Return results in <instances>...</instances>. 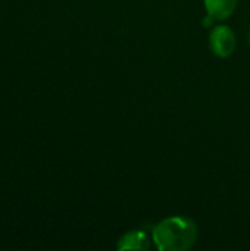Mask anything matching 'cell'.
Listing matches in <instances>:
<instances>
[{"label":"cell","instance_id":"obj_1","mask_svg":"<svg viewBox=\"0 0 250 251\" xmlns=\"http://www.w3.org/2000/svg\"><path fill=\"white\" fill-rule=\"evenodd\" d=\"M196 224L184 216H172L159 222L153 229V241L161 251H184L197 241Z\"/></svg>","mask_w":250,"mask_h":251},{"label":"cell","instance_id":"obj_3","mask_svg":"<svg viewBox=\"0 0 250 251\" xmlns=\"http://www.w3.org/2000/svg\"><path fill=\"white\" fill-rule=\"evenodd\" d=\"M205 7L211 18L215 21H222L234 13L237 0H205Z\"/></svg>","mask_w":250,"mask_h":251},{"label":"cell","instance_id":"obj_2","mask_svg":"<svg viewBox=\"0 0 250 251\" xmlns=\"http://www.w3.org/2000/svg\"><path fill=\"white\" fill-rule=\"evenodd\" d=\"M209 44H211V50L214 51V54H217L218 57H228L234 53L237 40H236L234 32L228 26L220 25L211 31Z\"/></svg>","mask_w":250,"mask_h":251},{"label":"cell","instance_id":"obj_4","mask_svg":"<svg viewBox=\"0 0 250 251\" xmlns=\"http://www.w3.org/2000/svg\"><path fill=\"white\" fill-rule=\"evenodd\" d=\"M150 240L143 231H133L125 234L118 243V250H149Z\"/></svg>","mask_w":250,"mask_h":251}]
</instances>
